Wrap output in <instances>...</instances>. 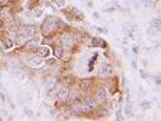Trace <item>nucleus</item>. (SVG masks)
<instances>
[{
    "instance_id": "obj_11",
    "label": "nucleus",
    "mask_w": 161,
    "mask_h": 121,
    "mask_svg": "<svg viewBox=\"0 0 161 121\" xmlns=\"http://www.w3.org/2000/svg\"><path fill=\"white\" fill-rule=\"evenodd\" d=\"M69 111L72 112V114H75V115H79V114H82V106L81 104H72L70 106V108H69Z\"/></svg>"
},
{
    "instance_id": "obj_21",
    "label": "nucleus",
    "mask_w": 161,
    "mask_h": 121,
    "mask_svg": "<svg viewBox=\"0 0 161 121\" xmlns=\"http://www.w3.org/2000/svg\"><path fill=\"white\" fill-rule=\"evenodd\" d=\"M55 62V59H50V60H47V64H54Z\"/></svg>"
},
{
    "instance_id": "obj_1",
    "label": "nucleus",
    "mask_w": 161,
    "mask_h": 121,
    "mask_svg": "<svg viewBox=\"0 0 161 121\" xmlns=\"http://www.w3.org/2000/svg\"><path fill=\"white\" fill-rule=\"evenodd\" d=\"M54 26H55V22L51 17H47L45 19V22L42 23V33L43 35H50L54 29Z\"/></svg>"
},
{
    "instance_id": "obj_5",
    "label": "nucleus",
    "mask_w": 161,
    "mask_h": 121,
    "mask_svg": "<svg viewBox=\"0 0 161 121\" xmlns=\"http://www.w3.org/2000/svg\"><path fill=\"white\" fill-rule=\"evenodd\" d=\"M21 33L23 35H27V36H32L36 33V28H35V26H29V24H27V26H23L21 28Z\"/></svg>"
},
{
    "instance_id": "obj_14",
    "label": "nucleus",
    "mask_w": 161,
    "mask_h": 121,
    "mask_svg": "<svg viewBox=\"0 0 161 121\" xmlns=\"http://www.w3.org/2000/svg\"><path fill=\"white\" fill-rule=\"evenodd\" d=\"M24 45H26V49H29V50L36 49L37 47V40H29V41H27Z\"/></svg>"
},
{
    "instance_id": "obj_15",
    "label": "nucleus",
    "mask_w": 161,
    "mask_h": 121,
    "mask_svg": "<svg viewBox=\"0 0 161 121\" xmlns=\"http://www.w3.org/2000/svg\"><path fill=\"white\" fill-rule=\"evenodd\" d=\"M92 45L96 46V47H104V46H106V43H105V41L101 40V38H94Z\"/></svg>"
},
{
    "instance_id": "obj_9",
    "label": "nucleus",
    "mask_w": 161,
    "mask_h": 121,
    "mask_svg": "<svg viewBox=\"0 0 161 121\" xmlns=\"http://www.w3.org/2000/svg\"><path fill=\"white\" fill-rule=\"evenodd\" d=\"M27 41H28V36L23 35V33H19L17 36V38H15V42L19 43V45H23V43H26Z\"/></svg>"
},
{
    "instance_id": "obj_6",
    "label": "nucleus",
    "mask_w": 161,
    "mask_h": 121,
    "mask_svg": "<svg viewBox=\"0 0 161 121\" xmlns=\"http://www.w3.org/2000/svg\"><path fill=\"white\" fill-rule=\"evenodd\" d=\"M106 98H108V93H106L105 89H99L96 93V102L99 103H102L106 101Z\"/></svg>"
},
{
    "instance_id": "obj_19",
    "label": "nucleus",
    "mask_w": 161,
    "mask_h": 121,
    "mask_svg": "<svg viewBox=\"0 0 161 121\" xmlns=\"http://www.w3.org/2000/svg\"><path fill=\"white\" fill-rule=\"evenodd\" d=\"M125 114H127L128 116H130V115H132V110H130V106H127V108H125Z\"/></svg>"
},
{
    "instance_id": "obj_4",
    "label": "nucleus",
    "mask_w": 161,
    "mask_h": 121,
    "mask_svg": "<svg viewBox=\"0 0 161 121\" xmlns=\"http://www.w3.org/2000/svg\"><path fill=\"white\" fill-rule=\"evenodd\" d=\"M113 73V68H111L110 64L108 62H102L100 65V69H99V74L100 75H109V74Z\"/></svg>"
},
{
    "instance_id": "obj_8",
    "label": "nucleus",
    "mask_w": 161,
    "mask_h": 121,
    "mask_svg": "<svg viewBox=\"0 0 161 121\" xmlns=\"http://www.w3.org/2000/svg\"><path fill=\"white\" fill-rule=\"evenodd\" d=\"M81 87L83 90H88L90 88L92 87V80L91 79H83V80L81 82Z\"/></svg>"
},
{
    "instance_id": "obj_18",
    "label": "nucleus",
    "mask_w": 161,
    "mask_h": 121,
    "mask_svg": "<svg viewBox=\"0 0 161 121\" xmlns=\"http://www.w3.org/2000/svg\"><path fill=\"white\" fill-rule=\"evenodd\" d=\"M0 17L4 18V19H8L9 18V14L7 13V10H0Z\"/></svg>"
},
{
    "instance_id": "obj_23",
    "label": "nucleus",
    "mask_w": 161,
    "mask_h": 121,
    "mask_svg": "<svg viewBox=\"0 0 161 121\" xmlns=\"http://www.w3.org/2000/svg\"><path fill=\"white\" fill-rule=\"evenodd\" d=\"M151 1H152V3H157V1H159V0H151Z\"/></svg>"
},
{
    "instance_id": "obj_2",
    "label": "nucleus",
    "mask_w": 161,
    "mask_h": 121,
    "mask_svg": "<svg viewBox=\"0 0 161 121\" xmlns=\"http://www.w3.org/2000/svg\"><path fill=\"white\" fill-rule=\"evenodd\" d=\"M96 100H94V98H90V97H87V98H84L83 100V102H82V110L83 111H91V110H94L95 107H96Z\"/></svg>"
},
{
    "instance_id": "obj_13",
    "label": "nucleus",
    "mask_w": 161,
    "mask_h": 121,
    "mask_svg": "<svg viewBox=\"0 0 161 121\" xmlns=\"http://www.w3.org/2000/svg\"><path fill=\"white\" fill-rule=\"evenodd\" d=\"M68 94H69L68 88H63V89H60V92H59V100L60 101H67Z\"/></svg>"
},
{
    "instance_id": "obj_22",
    "label": "nucleus",
    "mask_w": 161,
    "mask_h": 121,
    "mask_svg": "<svg viewBox=\"0 0 161 121\" xmlns=\"http://www.w3.org/2000/svg\"><path fill=\"white\" fill-rule=\"evenodd\" d=\"M156 84H157V86H160V76H157V78H156Z\"/></svg>"
},
{
    "instance_id": "obj_10",
    "label": "nucleus",
    "mask_w": 161,
    "mask_h": 121,
    "mask_svg": "<svg viewBox=\"0 0 161 121\" xmlns=\"http://www.w3.org/2000/svg\"><path fill=\"white\" fill-rule=\"evenodd\" d=\"M1 41H3V46H4V49H10V47H13V41L10 40L9 37H7V36H5V37H3L1 38Z\"/></svg>"
},
{
    "instance_id": "obj_17",
    "label": "nucleus",
    "mask_w": 161,
    "mask_h": 121,
    "mask_svg": "<svg viewBox=\"0 0 161 121\" xmlns=\"http://www.w3.org/2000/svg\"><path fill=\"white\" fill-rule=\"evenodd\" d=\"M54 52H55L56 57H61V49L60 47H55L54 49Z\"/></svg>"
},
{
    "instance_id": "obj_7",
    "label": "nucleus",
    "mask_w": 161,
    "mask_h": 121,
    "mask_svg": "<svg viewBox=\"0 0 161 121\" xmlns=\"http://www.w3.org/2000/svg\"><path fill=\"white\" fill-rule=\"evenodd\" d=\"M37 56L40 57H47L50 55V50H49L47 46H41V47H37Z\"/></svg>"
},
{
    "instance_id": "obj_12",
    "label": "nucleus",
    "mask_w": 161,
    "mask_h": 121,
    "mask_svg": "<svg viewBox=\"0 0 161 121\" xmlns=\"http://www.w3.org/2000/svg\"><path fill=\"white\" fill-rule=\"evenodd\" d=\"M28 62H29V65H32V66H39L42 61H41V57L40 56H35V57H29Z\"/></svg>"
},
{
    "instance_id": "obj_3",
    "label": "nucleus",
    "mask_w": 161,
    "mask_h": 121,
    "mask_svg": "<svg viewBox=\"0 0 161 121\" xmlns=\"http://www.w3.org/2000/svg\"><path fill=\"white\" fill-rule=\"evenodd\" d=\"M60 42L65 49H70L73 45H74V40H73V37L69 35H63L60 37Z\"/></svg>"
},
{
    "instance_id": "obj_20",
    "label": "nucleus",
    "mask_w": 161,
    "mask_h": 121,
    "mask_svg": "<svg viewBox=\"0 0 161 121\" xmlns=\"http://www.w3.org/2000/svg\"><path fill=\"white\" fill-rule=\"evenodd\" d=\"M8 0H0V7H4L5 4H7Z\"/></svg>"
},
{
    "instance_id": "obj_16",
    "label": "nucleus",
    "mask_w": 161,
    "mask_h": 121,
    "mask_svg": "<svg viewBox=\"0 0 161 121\" xmlns=\"http://www.w3.org/2000/svg\"><path fill=\"white\" fill-rule=\"evenodd\" d=\"M152 26H154L155 28L160 29V18H155V19H152Z\"/></svg>"
}]
</instances>
